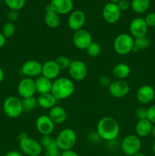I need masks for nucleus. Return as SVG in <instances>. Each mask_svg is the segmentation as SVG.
<instances>
[{
  "mask_svg": "<svg viewBox=\"0 0 155 156\" xmlns=\"http://www.w3.org/2000/svg\"><path fill=\"white\" fill-rule=\"evenodd\" d=\"M97 133L101 140L106 142L113 141L119 135V124L113 117H104L97 123Z\"/></svg>",
  "mask_w": 155,
  "mask_h": 156,
  "instance_id": "obj_1",
  "label": "nucleus"
},
{
  "mask_svg": "<svg viewBox=\"0 0 155 156\" xmlns=\"http://www.w3.org/2000/svg\"><path fill=\"white\" fill-rule=\"evenodd\" d=\"M74 88L73 80L66 77H59L53 82L51 93L57 100H64L72 95Z\"/></svg>",
  "mask_w": 155,
  "mask_h": 156,
  "instance_id": "obj_2",
  "label": "nucleus"
},
{
  "mask_svg": "<svg viewBox=\"0 0 155 156\" xmlns=\"http://www.w3.org/2000/svg\"><path fill=\"white\" fill-rule=\"evenodd\" d=\"M135 39L129 34L122 33L117 35L113 41V48L115 53L125 56L132 52Z\"/></svg>",
  "mask_w": 155,
  "mask_h": 156,
  "instance_id": "obj_3",
  "label": "nucleus"
},
{
  "mask_svg": "<svg viewBox=\"0 0 155 156\" xmlns=\"http://www.w3.org/2000/svg\"><path fill=\"white\" fill-rule=\"evenodd\" d=\"M58 147L61 151L72 149L77 143V134L71 128H65L60 131L56 138Z\"/></svg>",
  "mask_w": 155,
  "mask_h": 156,
  "instance_id": "obj_4",
  "label": "nucleus"
},
{
  "mask_svg": "<svg viewBox=\"0 0 155 156\" xmlns=\"http://www.w3.org/2000/svg\"><path fill=\"white\" fill-rule=\"evenodd\" d=\"M3 111L9 118H18L24 112L21 99L15 96L8 97L3 103Z\"/></svg>",
  "mask_w": 155,
  "mask_h": 156,
  "instance_id": "obj_5",
  "label": "nucleus"
},
{
  "mask_svg": "<svg viewBox=\"0 0 155 156\" xmlns=\"http://www.w3.org/2000/svg\"><path fill=\"white\" fill-rule=\"evenodd\" d=\"M121 150L125 155L133 156L140 152L141 141L137 135H128L122 139L120 144Z\"/></svg>",
  "mask_w": 155,
  "mask_h": 156,
  "instance_id": "obj_6",
  "label": "nucleus"
},
{
  "mask_svg": "<svg viewBox=\"0 0 155 156\" xmlns=\"http://www.w3.org/2000/svg\"><path fill=\"white\" fill-rule=\"evenodd\" d=\"M19 148L21 152L27 156H39L43 152L40 142L29 136L19 140Z\"/></svg>",
  "mask_w": 155,
  "mask_h": 156,
  "instance_id": "obj_7",
  "label": "nucleus"
},
{
  "mask_svg": "<svg viewBox=\"0 0 155 156\" xmlns=\"http://www.w3.org/2000/svg\"><path fill=\"white\" fill-rule=\"evenodd\" d=\"M68 70L71 80L77 82L83 81L88 75V68L84 62L80 59H74L71 61Z\"/></svg>",
  "mask_w": 155,
  "mask_h": 156,
  "instance_id": "obj_8",
  "label": "nucleus"
},
{
  "mask_svg": "<svg viewBox=\"0 0 155 156\" xmlns=\"http://www.w3.org/2000/svg\"><path fill=\"white\" fill-rule=\"evenodd\" d=\"M42 67L43 64L40 62L34 59H30L23 63L21 68V73L27 78L36 79L42 75Z\"/></svg>",
  "mask_w": 155,
  "mask_h": 156,
  "instance_id": "obj_9",
  "label": "nucleus"
},
{
  "mask_svg": "<svg viewBox=\"0 0 155 156\" xmlns=\"http://www.w3.org/2000/svg\"><path fill=\"white\" fill-rule=\"evenodd\" d=\"M129 85L125 80H116L112 81L108 87V91L109 94L115 98H122L126 97L129 92Z\"/></svg>",
  "mask_w": 155,
  "mask_h": 156,
  "instance_id": "obj_10",
  "label": "nucleus"
},
{
  "mask_svg": "<svg viewBox=\"0 0 155 156\" xmlns=\"http://www.w3.org/2000/svg\"><path fill=\"white\" fill-rule=\"evenodd\" d=\"M72 41L74 45L79 50H86L93 42L91 33L83 28L74 31Z\"/></svg>",
  "mask_w": 155,
  "mask_h": 156,
  "instance_id": "obj_11",
  "label": "nucleus"
},
{
  "mask_svg": "<svg viewBox=\"0 0 155 156\" xmlns=\"http://www.w3.org/2000/svg\"><path fill=\"white\" fill-rule=\"evenodd\" d=\"M147 30H148V26L142 18H135L131 21L129 24L130 35L134 39L146 36Z\"/></svg>",
  "mask_w": 155,
  "mask_h": 156,
  "instance_id": "obj_12",
  "label": "nucleus"
},
{
  "mask_svg": "<svg viewBox=\"0 0 155 156\" xmlns=\"http://www.w3.org/2000/svg\"><path fill=\"white\" fill-rule=\"evenodd\" d=\"M17 89L18 94L21 96V98L33 97L36 92L35 80L33 79L25 77L20 81Z\"/></svg>",
  "mask_w": 155,
  "mask_h": 156,
  "instance_id": "obj_13",
  "label": "nucleus"
},
{
  "mask_svg": "<svg viewBox=\"0 0 155 156\" xmlns=\"http://www.w3.org/2000/svg\"><path fill=\"white\" fill-rule=\"evenodd\" d=\"M121 11L119 9L117 4L108 2L103 7L102 15L105 21L109 24H115L119 20L121 17Z\"/></svg>",
  "mask_w": 155,
  "mask_h": 156,
  "instance_id": "obj_14",
  "label": "nucleus"
},
{
  "mask_svg": "<svg viewBox=\"0 0 155 156\" xmlns=\"http://www.w3.org/2000/svg\"><path fill=\"white\" fill-rule=\"evenodd\" d=\"M36 130L42 136H50L55 129V123L48 115L43 114L37 117L36 120Z\"/></svg>",
  "mask_w": 155,
  "mask_h": 156,
  "instance_id": "obj_15",
  "label": "nucleus"
},
{
  "mask_svg": "<svg viewBox=\"0 0 155 156\" xmlns=\"http://www.w3.org/2000/svg\"><path fill=\"white\" fill-rule=\"evenodd\" d=\"M86 21V15L81 10H75L71 12L68 19V25L71 30L76 31L83 28Z\"/></svg>",
  "mask_w": 155,
  "mask_h": 156,
  "instance_id": "obj_16",
  "label": "nucleus"
},
{
  "mask_svg": "<svg viewBox=\"0 0 155 156\" xmlns=\"http://www.w3.org/2000/svg\"><path fill=\"white\" fill-rule=\"evenodd\" d=\"M60 71V68L56 60H47L43 64L42 76L52 81L59 78Z\"/></svg>",
  "mask_w": 155,
  "mask_h": 156,
  "instance_id": "obj_17",
  "label": "nucleus"
},
{
  "mask_svg": "<svg viewBox=\"0 0 155 156\" xmlns=\"http://www.w3.org/2000/svg\"><path fill=\"white\" fill-rule=\"evenodd\" d=\"M136 97L140 103L147 105L153 100L155 97V91L153 87L150 85H144L138 89Z\"/></svg>",
  "mask_w": 155,
  "mask_h": 156,
  "instance_id": "obj_18",
  "label": "nucleus"
},
{
  "mask_svg": "<svg viewBox=\"0 0 155 156\" xmlns=\"http://www.w3.org/2000/svg\"><path fill=\"white\" fill-rule=\"evenodd\" d=\"M53 11L60 15L71 13L73 9L72 0H51L50 4Z\"/></svg>",
  "mask_w": 155,
  "mask_h": 156,
  "instance_id": "obj_19",
  "label": "nucleus"
},
{
  "mask_svg": "<svg viewBox=\"0 0 155 156\" xmlns=\"http://www.w3.org/2000/svg\"><path fill=\"white\" fill-rule=\"evenodd\" d=\"M48 116L55 124H62L67 120L66 111L59 105H56L50 109Z\"/></svg>",
  "mask_w": 155,
  "mask_h": 156,
  "instance_id": "obj_20",
  "label": "nucleus"
},
{
  "mask_svg": "<svg viewBox=\"0 0 155 156\" xmlns=\"http://www.w3.org/2000/svg\"><path fill=\"white\" fill-rule=\"evenodd\" d=\"M44 21L47 27L50 28H56L60 24V15L53 11L50 5L46 7V14L44 16Z\"/></svg>",
  "mask_w": 155,
  "mask_h": 156,
  "instance_id": "obj_21",
  "label": "nucleus"
},
{
  "mask_svg": "<svg viewBox=\"0 0 155 156\" xmlns=\"http://www.w3.org/2000/svg\"><path fill=\"white\" fill-rule=\"evenodd\" d=\"M53 81L40 76L35 79V85H36V91L39 94L51 93L52 87H53Z\"/></svg>",
  "mask_w": 155,
  "mask_h": 156,
  "instance_id": "obj_22",
  "label": "nucleus"
},
{
  "mask_svg": "<svg viewBox=\"0 0 155 156\" xmlns=\"http://www.w3.org/2000/svg\"><path fill=\"white\" fill-rule=\"evenodd\" d=\"M153 123H150L147 119L138 120L135 125V133L138 137H146L151 133Z\"/></svg>",
  "mask_w": 155,
  "mask_h": 156,
  "instance_id": "obj_23",
  "label": "nucleus"
},
{
  "mask_svg": "<svg viewBox=\"0 0 155 156\" xmlns=\"http://www.w3.org/2000/svg\"><path fill=\"white\" fill-rule=\"evenodd\" d=\"M36 99H37L38 106L43 109H51L52 108L56 106L58 101L52 93L39 94Z\"/></svg>",
  "mask_w": 155,
  "mask_h": 156,
  "instance_id": "obj_24",
  "label": "nucleus"
},
{
  "mask_svg": "<svg viewBox=\"0 0 155 156\" xmlns=\"http://www.w3.org/2000/svg\"><path fill=\"white\" fill-rule=\"evenodd\" d=\"M131 73V68L128 64L119 62L116 64L112 69V74L114 77L119 80H125L129 76Z\"/></svg>",
  "mask_w": 155,
  "mask_h": 156,
  "instance_id": "obj_25",
  "label": "nucleus"
},
{
  "mask_svg": "<svg viewBox=\"0 0 155 156\" xmlns=\"http://www.w3.org/2000/svg\"><path fill=\"white\" fill-rule=\"evenodd\" d=\"M150 4V0H132L131 7L135 13L143 14L147 12Z\"/></svg>",
  "mask_w": 155,
  "mask_h": 156,
  "instance_id": "obj_26",
  "label": "nucleus"
},
{
  "mask_svg": "<svg viewBox=\"0 0 155 156\" xmlns=\"http://www.w3.org/2000/svg\"><path fill=\"white\" fill-rule=\"evenodd\" d=\"M21 103H22L23 111H26V112H30V111H34L38 106L37 99L34 96L22 98Z\"/></svg>",
  "mask_w": 155,
  "mask_h": 156,
  "instance_id": "obj_27",
  "label": "nucleus"
},
{
  "mask_svg": "<svg viewBox=\"0 0 155 156\" xmlns=\"http://www.w3.org/2000/svg\"><path fill=\"white\" fill-rule=\"evenodd\" d=\"M150 44V41L146 36L142 37L136 38L134 41V47L132 52H138L140 50H144L148 48Z\"/></svg>",
  "mask_w": 155,
  "mask_h": 156,
  "instance_id": "obj_28",
  "label": "nucleus"
},
{
  "mask_svg": "<svg viewBox=\"0 0 155 156\" xmlns=\"http://www.w3.org/2000/svg\"><path fill=\"white\" fill-rule=\"evenodd\" d=\"M39 142L40 143L41 146L43 147V149H44L57 146L56 138H53L51 136H42Z\"/></svg>",
  "mask_w": 155,
  "mask_h": 156,
  "instance_id": "obj_29",
  "label": "nucleus"
},
{
  "mask_svg": "<svg viewBox=\"0 0 155 156\" xmlns=\"http://www.w3.org/2000/svg\"><path fill=\"white\" fill-rule=\"evenodd\" d=\"M86 51L88 56H91V57H97L101 53V46L98 43L92 42L90 44L89 47L86 49Z\"/></svg>",
  "mask_w": 155,
  "mask_h": 156,
  "instance_id": "obj_30",
  "label": "nucleus"
},
{
  "mask_svg": "<svg viewBox=\"0 0 155 156\" xmlns=\"http://www.w3.org/2000/svg\"><path fill=\"white\" fill-rule=\"evenodd\" d=\"M15 30H16V27H15V24L10 22V21H8L3 25L2 33L5 38H10L15 34Z\"/></svg>",
  "mask_w": 155,
  "mask_h": 156,
  "instance_id": "obj_31",
  "label": "nucleus"
},
{
  "mask_svg": "<svg viewBox=\"0 0 155 156\" xmlns=\"http://www.w3.org/2000/svg\"><path fill=\"white\" fill-rule=\"evenodd\" d=\"M6 5L10 9V10L19 11L25 5V0H5Z\"/></svg>",
  "mask_w": 155,
  "mask_h": 156,
  "instance_id": "obj_32",
  "label": "nucleus"
},
{
  "mask_svg": "<svg viewBox=\"0 0 155 156\" xmlns=\"http://www.w3.org/2000/svg\"><path fill=\"white\" fill-rule=\"evenodd\" d=\"M56 62L59 66L60 69H68L70 65H71V60L68 56L62 55V56H59V57H57V59H56Z\"/></svg>",
  "mask_w": 155,
  "mask_h": 156,
  "instance_id": "obj_33",
  "label": "nucleus"
},
{
  "mask_svg": "<svg viewBox=\"0 0 155 156\" xmlns=\"http://www.w3.org/2000/svg\"><path fill=\"white\" fill-rule=\"evenodd\" d=\"M61 155H62V151L59 149L58 146L45 149L44 152V156H61Z\"/></svg>",
  "mask_w": 155,
  "mask_h": 156,
  "instance_id": "obj_34",
  "label": "nucleus"
},
{
  "mask_svg": "<svg viewBox=\"0 0 155 156\" xmlns=\"http://www.w3.org/2000/svg\"><path fill=\"white\" fill-rule=\"evenodd\" d=\"M147 25L150 27H155V12H150L144 18Z\"/></svg>",
  "mask_w": 155,
  "mask_h": 156,
  "instance_id": "obj_35",
  "label": "nucleus"
},
{
  "mask_svg": "<svg viewBox=\"0 0 155 156\" xmlns=\"http://www.w3.org/2000/svg\"><path fill=\"white\" fill-rule=\"evenodd\" d=\"M135 117L138 119V120H144L147 119V109L144 108H138L136 111H135Z\"/></svg>",
  "mask_w": 155,
  "mask_h": 156,
  "instance_id": "obj_36",
  "label": "nucleus"
},
{
  "mask_svg": "<svg viewBox=\"0 0 155 156\" xmlns=\"http://www.w3.org/2000/svg\"><path fill=\"white\" fill-rule=\"evenodd\" d=\"M147 120L150 123L155 124V104L147 108Z\"/></svg>",
  "mask_w": 155,
  "mask_h": 156,
  "instance_id": "obj_37",
  "label": "nucleus"
},
{
  "mask_svg": "<svg viewBox=\"0 0 155 156\" xmlns=\"http://www.w3.org/2000/svg\"><path fill=\"white\" fill-rule=\"evenodd\" d=\"M119 9H120L121 12H124V11L128 10L129 7L131 6V3L129 2V0H120L118 3H117Z\"/></svg>",
  "mask_w": 155,
  "mask_h": 156,
  "instance_id": "obj_38",
  "label": "nucleus"
},
{
  "mask_svg": "<svg viewBox=\"0 0 155 156\" xmlns=\"http://www.w3.org/2000/svg\"><path fill=\"white\" fill-rule=\"evenodd\" d=\"M111 82H112V81L106 76H102L99 78V84L101 86L105 87V88H108L109 86V85H110Z\"/></svg>",
  "mask_w": 155,
  "mask_h": 156,
  "instance_id": "obj_39",
  "label": "nucleus"
},
{
  "mask_svg": "<svg viewBox=\"0 0 155 156\" xmlns=\"http://www.w3.org/2000/svg\"><path fill=\"white\" fill-rule=\"evenodd\" d=\"M18 16H19V15H18V12L17 11L10 10V12L8 13V19L10 22L14 23L15 21H16L18 19Z\"/></svg>",
  "mask_w": 155,
  "mask_h": 156,
  "instance_id": "obj_40",
  "label": "nucleus"
},
{
  "mask_svg": "<svg viewBox=\"0 0 155 156\" xmlns=\"http://www.w3.org/2000/svg\"><path fill=\"white\" fill-rule=\"evenodd\" d=\"M61 156H79V155L73 149H70V150L62 151Z\"/></svg>",
  "mask_w": 155,
  "mask_h": 156,
  "instance_id": "obj_41",
  "label": "nucleus"
},
{
  "mask_svg": "<svg viewBox=\"0 0 155 156\" xmlns=\"http://www.w3.org/2000/svg\"><path fill=\"white\" fill-rule=\"evenodd\" d=\"M5 156H23V153L17 150H12L8 152Z\"/></svg>",
  "mask_w": 155,
  "mask_h": 156,
  "instance_id": "obj_42",
  "label": "nucleus"
},
{
  "mask_svg": "<svg viewBox=\"0 0 155 156\" xmlns=\"http://www.w3.org/2000/svg\"><path fill=\"white\" fill-rule=\"evenodd\" d=\"M5 43H6V38L5 37V36L2 34V33L0 32V49H1L2 47H4Z\"/></svg>",
  "mask_w": 155,
  "mask_h": 156,
  "instance_id": "obj_43",
  "label": "nucleus"
},
{
  "mask_svg": "<svg viewBox=\"0 0 155 156\" xmlns=\"http://www.w3.org/2000/svg\"><path fill=\"white\" fill-rule=\"evenodd\" d=\"M4 78H5V73L4 71H3L2 69L0 67V83L4 80Z\"/></svg>",
  "mask_w": 155,
  "mask_h": 156,
  "instance_id": "obj_44",
  "label": "nucleus"
},
{
  "mask_svg": "<svg viewBox=\"0 0 155 156\" xmlns=\"http://www.w3.org/2000/svg\"><path fill=\"white\" fill-rule=\"evenodd\" d=\"M28 136L27 135V133H21L18 135V139H19V140H22V139H24L26 138V137H27Z\"/></svg>",
  "mask_w": 155,
  "mask_h": 156,
  "instance_id": "obj_45",
  "label": "nucleus"
},
{
  "mask_svg": "<svg viewBox=\"0 0 155 156\" xmlns=\"http://www.w3.org/2000/svg\"><path fill=\"white\" fill-rule=\"evenodd\" d=\"M150 134L152 135V136L154 137V138H155V125H154V126H153V127H152L151 133H150Z\"/></svg>",
  "mask_w": 155,
  "mask_h": 156,
  "instance_id": "obj_46",
  "label": "nucleus"
},
{
  "mask_svg": "<svg viewBox=\"0 0 155 156\" xmlns=\"http://www.w3.org/2000/svg\"><path fill=\"white\" fill-rule=\"evenodd\" d=\"M133 156H146V155H144V154L143 153V152H138V153H136V154H135V155H133Z\"/></svg>",
  "mask_w": 155,
  "mask_h": 156,
  "instance_id": "obj_47",
  "label": "nucleus"
},
{
  "mask_svg": "<svg viewBox=\"0 0 155 156\" xmlns=\"http://www.w3.org/2000/svg\"><path fill=\"white\" fill-rule=\"evenodd\" d=\"M120 0H109V2H112V3H115V4H117V3L119 2Z\"/></svg>",
  "mask_w": 155,
  "mask_h": 156,
  "instance_id": "obj_48",
  "label": "nucleus"
},
{
  "mask_svg": "<svg viewBox=\"0 0 155 156\" xmlns=\"http://www.w3.org/2000/svg\"><path fill=\"white\" fill-rule=\"evenodd\" d=\"M152 151H153V154H154V155H155V141L153 142V146H152Z\"/></svg>",
  "mask_w": 155,
  "mask_h": 156,
  "instance_id": "obj_49",
  "label": "nucleus"
},
{
  "mask_svg": "<svg viewBox=\"0 0 155 156\" xmlns=\"http://www.w3.org/2000/svg\"></svg>",
  "mask_w": 155,
  "mask_h": 156,
  "instance_id": "obj_50",
  "label": "nucleus"
}]
</instances>
